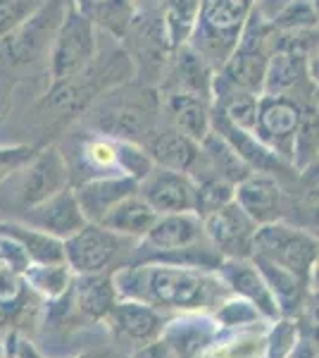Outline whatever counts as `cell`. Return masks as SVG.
I'll return each instance as SVG.
<instances>
[{
    "label": "cell",
    "instance_id": "cell-1",
    "mask_svg": "<svg viewBox=\"0 0 319 358\" xmlns=\"http://www.w3.org/2000/svg\"><path fill=\"white\" fill-rule=\"evenodd\" d=\"M117 299H133L153 308L195 313L212 301L217 282L205 270L172 263H131L112 273Z\"/></svg>",
    "mask_w": 319,
    "mask_h": 358
},
{
    "label": "cell",
    "instance_id": "cell-2",
    "mask_svg": "<svg viewBox=\"0 0 319 358\" xmlns=\"http://www.w3.org/2000/svg\"><path fill=\"white\" fill-rule=\"evenodd\" d=\"M162 115L160 94L146 84L124 82L101 94L86 108L84 124L96 134L143 143L158 129Z\"/></svg>",
    "mask_w": 319,
    "mask_h": 358
},
{
    "label": "cell",
    "instance_id": "cell-3",
    "mask_svg": "<svg viewBox=\"0 0 319 358\" xmlns=\"http://www.w3.org/2000/svg\"><path fill=\"white\" fill-rule=\"evenodd\" d=\"M255 0H200V13L188 45L219 69L239 43Z\"/></svg>",
    "mask_w": 319,
    "mask_h": 358
},
{
    "label": "cell",
    "instance_id": "cell-4",
    "mask_svg": "<svg viewBox=\"0 0 319 358\" xmlns=\"http://www.w3.org/2000/svg\"><path fill=\"white\" fill-rule=\"evenodd\" d=\"M98 55V29L77 3H67L55 36L50 41V77L53 82L77 77Z\"/></svg>",
    "mask_w": 319,
    "mask_h": 358
},
{
    "label": "cell",
    "instance_id": "cell-5",
    "mask_svg": "<svg viewBox=\"0 0 319 358\" xmlns=\"http://www.w3.org/2000/svg\"><path fill=\"white\" fill-rule=\"evenodd\" d=\"M251 256L265 258V261L288 270L298 280L307 282L317 265V236L295 229L281 220L258 224L253 234Z\"/></svg>",
    "mask_w": 319,
    "mask_h": 358
},
{
    "label": "cell",
    "instance_id": "cell-6",
    "mask_svg": "<svg viewBox=\"0 0 319 358\" xmlns=\"http://www.w3.org/2000/svg\"><path fill=\"white\" fill-rule=\"evenodd\" d=\"M307 103L317 101H298L291 96H269L260 94L258 98V117H255L253 134L269 148L276 158L291 165L295 131L303 120Z\"/></svg>",
    "mask_w": 319,
    "mask_h": 358
},
{
    "label": "cell",
    "instance_id": "cell-7",
    "mask_svg": "<svg viewBox=\"0 0 319 358\" xmlns=\"http://www.w3.org/2000/svg\"><path fill=\"white\" fill-rule=\"evenodd\" d=\"M126 241L124 236L110 232L98 222H86L72 236L62 241L65 246V263L72 275H94L105 273L114 258L121 253Z\"/></svg>",
    "mask_w": 319,
    "mask_h": 358
},
{
    "label": "cell",
    "instance_id": "cell-8",
    "mask_svg": "<svg viewBox=\"0 0 319 358\" xmlns=\"http://www.w3.org/2000/svg\"><path fill=\"white\" fill-rule=\"evenodd\" d=\"M55 13L53 5H43V8H36L31 15L22 22L15 31H10L5 38H0V60L5 65L15 67V65H27V62H34L36 57L43 53L50 45L55 36V29L60 24L62 13Z\"/></svg>",
    "mask_w": 319,
    "mask_h": 358
},
{
    "label": "cell",
    "instance_id": "cell-9",
    "mask_svg": "<svg viewBox=\"0 0 319 358\" xmlns=\"http://www.w3.org/2000/svg\"><path fill=\"white\" fill-rule=\"evenodd\" d=\"M255 229L258 224L234 201L202 215L205 239L222 258H251Z\"/></svg>",
    "mask_w": 319,
    "mask_h": 358
},
{
    "label": "cell",
    "instance_id": "cell-10",
    "mask_svg": "<svg viewBox=\"0 0 319 358\" xmlns=\"http://www.w3.org/2000/svg\"><path fill=\"white\" fill-rule=\"evenodd\" d=\"M67 187H72V177H69L65 155L57 146H48L40 153H34L31 160L24 165L20 201L24 208H31Z\"/></svg>",
    "mask_w": 319,
    "mask_h": 358
},
{
    "label": "cell",
    "instance_id": "cell-11",
    "mask_svg": "<svg viewBox=\"0 0 319 358\" xmlns=\"http://www.w3.org/2000/svg\"><path fill=\"white\" fill-rule=\"evenodd\" d=\"M138 196L158 215L167 213H195V182L188 172L165 170L155 165L150 175L138 182Z\"/></svg>",
    "mask_w": 319,
    "mask_h": 358
},
{
    "label": "cell",
    "instance_id": "cell-12",
    "mask_svg": "<svg viewBox=\"0 0 319 358\" xmlns=\"http://www.w3.org/2000/svg\"><path fill=\"white\" fill-rule=\"evenodd\" d=\"M212 77L214 69L207 65L205 57L186 43L170 53L158 94H191L212 103Z\"/></svg>",
    "mask_w": 319,
    "mask_h": 358
},
{
    "label": "cell",
    "instance_id": "cell-13",
    "mask_svg": "<svg viewBox=\"0 0 319 358\" xmlns=\"http://www.w3.org/2000/svg\"><path fill=\"white\" fill-rule=\"evenodd\" d=\"M205 239L202 232V217L195 213H167V215H158L148 234L143 236V244L138 251H153V256L138 258V263L150 261L162 253L184 251Z\"/></svg>",
    "mask_w": 319,
    "mask_h": 358
},
{
    "label": "cell",
    "instance_id": "cell-14",
    "mask_svg": "<svg viewBox=\"0 0 319 358\" xmlns=\"http://www.w3.org/2000/svg\"><path fill=\"white\" fill-rule=\"evenodd\" d=\"M219 280L229 287L239 299H246L260 310V315L267 320H276L281 317L279 303H276L274 294L267 287L262 273L258 270L251 258H222L217 265Z\"/></svg>",
    "mask_w": 319,
    "mask_h": 358
},
{
    "label": "cell",
    "instance_id": "cell-15",
    "mask_svg": "<svg viewBox=\"0 0 319 358\" xmlns=\"http://www.w3.org/2000/svg\"><path fill=\"white\" fill-rule=\"evenodd\" d=\"M234 203L255 224L281 220L283 189L279 177L267 172H248L241 182L234 184Z\"/></svg>",
    "mask_w": 319,
    "mask_h": 358
},
{
    "label": "cell",
    "instance_id": "cell-16",
    "mask_svg": "<svg viewBox=\"0 0 319 358\" xmlns=\"http://www.w3.org/2000/svg\"><path fill=\"white\" fill-rule=\"evenodd\" d=\"M27 224L40 229V232L57 236L65 241L67 236H72L77 229L86 224V217L79 208V201L74 196V189L67 187L62 192L48 196L40 203L27 208Z\"/></svg>",
    "mask_w": 319,
    "mask_h": 358
},
{
    "label": "cell",
    "instance_id": "cell-17",
    "mask_svg": "<svg viewBox=\"0 0 319 358\" xmlns=\"http://www.w3.org/2000/svg\"><path fill=\"white\" fill-rule=\"evenodd\" d=\"M141 146L146 148L153 165L165 167V170L188 172L191 175L200 160V143L170 124L158 127Z\"/></svg>",
    "mask_w": 319,
    "mask_h": 358
},
{
    "label": "cell",
    "instance_id": "cell-18",
    "mask_svg": "<svg viewBox=\"0 0 319 358\" xmlns=\"http://www.w3.org/2000/svg\"><path fill=\"white\" fill-rule=\"evenodd\" d=\"M105 320L119 337L138 346L162 337V330H165V320H162L160 310L148 303L133 301V299H117Z\"/></svg>",
    "mask_w": 319,
    "mask_h": 358
},
{
    "label": "cell",
    "instance_id": "cell-19",
    "mask_svg": "<svg viewBox=\"0 0 319 358\" xmlns=\"http://www.w3.org/2000/svg\"><path fill=\"white\" fill-rule=\"evenodd\" d=\"M136 192H138L136 179L124 175H110V177H94L81 182L74 189V196H77L86 222H101L110 208L117 206L121 199H126V196Z\"/></svg>",
    "mask_w": 319,
    "mask_h": 358
},
{
    "label": "cell",
    "instance_id": "cell-20",
    "mask_svg": "<svg viewBox=\"0 0 319 358\" xmlns=\"http://www.w3.org/2000/svg\"><path fill=\"white\" fill-rule=\"evenodd\" d=\"M162 110L167 113V124L191 136L193 141H202L212 131V103L191 94H165L160 96Z\"/></svg>",
    "mask_w": 319,
    "mask_h": 358
},
{
    "label": "cell",
    "instance_id": "cell-21",
    "mask_svg": "<svg viewBox=\"0 0 319 358\" xmlns=\"http://www.w3.org/2000/svg\"><path fill=\"white\" fill-rule=\"evenodd\" d=\"M155 217H158V213L136 192L126 196V199H121L117 206L110 208L98 224H103L110 232L124 236V239H143L148 234V229L153 227Z\"/></svg>",
    "mask_w": 319,
    "mask_h": 358
},
{
    "label": "cell",
    "instance_id": "cell-22",
    "mask_svg": "<svg viewBox=\"0 0 319 358\" xmlns=\"http://www.w3.org/2000/svg\"><path fill=\"white\" fill-rule=\"evenodd\" d=\"M74 301L81 313L91 320H105L110 308L117 303V292L112 285V273H94V275H77L74 282Z\"/></svg>",
    "mask_w": 319,
    "mask_h": 358
},
{
    "label": "cell",
    "instance_id": "cell-23",
    "mask_svg": "<svg viewBox=\"0 0 319 358\" xmlns=\"http://www.w3.org/2000/svg\"><path fill=\"white\" fill-rule=\"evenodd\" d=\"M0 232L10 234L20 246L27 251L31 263H65V246L62 239L50 236L31 224H17V222H3Z\"/></svg>",
    "mask_w": 319,
    "mask_h": 358
},
{
    "label": "cell",
    "instance_id": "cell-24",
    "mask_svg": "<svg viewBox=\"0 0 319 358\" xmlns=\"http://www.w3.org/2000/svg\"><path fill=\"white\" fill-rule=\"evenodd\" d=\"M198 13L200 0H160V17L170 50L181 48L191 41Z\"/></svg>",
    "mask_w": 319,
    "mask_h": 358
},
{
    "label": "cell",
    "instance_id": "cell-25",
    "mask_svg": "<svg viewBox=\"0 0 319 358\" xmlns=\"http://www.w3.org/2000/svg\"><path fill=\"white\" fill-rule=\"evenodd\" d=\"M89 20L94 22L96 29L107 31L112 38H124L131 29L133 20L138 15V5L133 0H107V3L94 5V8H81Z\"/></svg>",
    "mask_w": 319,
    "mask_h": 358
},
{
    "label": "cell",
    "instance_id": "cell-26",
    "mask_svg": "<svg viewBox=\"0 0 319 358\" xmlns=\"http://www.w3.org/2000/svg\"><path fill=\"white\" fill-rule=\"evenodd\" d=\"M22 280L43 296L60 299L72 287V270L67 268V263H29Z\"/></svg>",
    "mask_w": 319,
    "mask_h": 358
},
{
    "label": "cell",
    "instance_id": "cell-27",
    "mask_svg": "<svg viewBox=\"0 0 319 358\" xmlns=\"http://www.w3.org/2000/svg\"><path fill=\"white\" fill-rule=\"evenodd\" d=\"M162 337L181 354V358H188V356H193L195 351H200L205 344H210L212 325L205 317H200V320L184 317V320H174L172 327H165Z\"/></svg>",
    "mask_w": 319,
    "mask_h": 358
},
{
    "label": "cell",
    "instance_id": "cell-28",
    "mask_svg": "<svg viewBox=\"0 0 319 358\" xmlns=\"http://www.w3.org/2000/svg\"><path fill=\"white\" fill-rule=\"evenodd\" d=\"M251 261L258 265V270L262 273L267 287H269L272 294H274V299H276V303H279L281 313L286 308H291V306L300 303V292H303V287H305L303 280H298V277L291 275L288 270L279 268V265L265 261V258L251 256Z\"/></svg>",
    "mask_w": 319,
    "mask_h": 358
},
{
    "label": "cell",
    "instance_id": "cell-29",
    "mask_svg": "<svg viewBox=\"0 0 319 358\" xmlns=\"http://www.w3.org/2000/svg\"><path fill=\"white\" fill-rule=\"evenodd\" d=\"M258 94H231L222 98V101L212 103V108L217 110L229 124L239 127L243 131L255 129V117H258Z\"/></svg>",
    "mask_w": 319,
    "mask_h": 358
},
{
    "label": "cell",
    "instance_id": "cell-30",
    "mask_svg": "<svg viewBox=\"0 0 319 358\" xmlns=\"http://www.w3.org/2000/svg\"><path fill=\"white\" fill-rule=\"evenodd\" d=\"M117 167H119V175L131 177V179H136V182H143L155 165L141 143L119 141L117 138Z\"/></svg>",
    "mask_w": 319,
    "mask_h": 358
},
{
    "label": "cell",
    "instance_id": "cell-31",
    "mask_svg": "<svg viewBox=\"0 0 319 358\" xmlns=\"http://www.w3.org/2000/svg\"><path fill=\"white\" fill-rule=\"evenodd\" d=\"M298 339V325L293 320H286V317H276L274 327L269 332V339L265 344L267 358H286Z\"/></svg>",
    "mask_w": 319,
    "mask_h": 358
},
{
    "label": "cell",
    "instance_id": "cell-32",
    "mask_svg": "<svg viewBox=\"0 0 319 358\" xmlns=\"http://www.w3.org/2000/svg\"><path fill=\"white\" fill-rule=\"evenodd\" d=\"M260 310L253 303H248L246 299H231V301L222 303V308L217 310V322L226 327H239V325H253L260 320Z\"/></svg>",
    "mask_w": 319,
    "mask_h": 358
},
{
    "label": "cell",
    "instance_id": "cell-33",
    "mask_svg": "<svg viewBox=\"0 0 319 358\" xmlns=\"http://www.w3.org/2000/svg\"><path fill=\"white\" fill-rule=\"evenodd\" d=\"M38 5H29L27 0H0V38L15 31Z\"/></svg>",
    "mask_w": 319,
    "mask_h": 358
},
{
    "label": "cell",
    "instance_id": "cell-34",
    "mask_svg": "<svg viewBox=\"0 0 319 358\" xmlns=\"http://www.w3.org/2000/svg\"><path fill=\"white\" fill-rule=\"evenodd\" d=\"M24 280L13 268L0 263V306H13L22 294Z\"/></svg>",
    "mask_w": 319,
    "mask_h": 358
},
{
    "label": "cell",
    "instance_id": "cell-35",
    "mask_svg": "<svg viewBox=\"0 0 319 358\" xmlns=\"http://www.w3.org/2000/svg\"><path fill=\"white\" fill-rule=\"evenodd\" d=\"M131 358H181V354H179L165 337H158V339H153V342L138 346Z\"/></svg>",
    "mask_w": 319,
    "mask_h": 358
},
{
    "label": "cell",
    "instance_id": "cell-36",
    "mask_svg": "<svg viewBox=\"0 0 319 358\" xmlns=\"http://www.w3.org/2000/svg\"><path fill=\"white\" fill-rule=\"evenodd\" d=\"M286 358H317V346L310 339H298Z\"/></svg>",
    "mask_w": 319,
    "mask_h": 358
},
{
    "label": "cell",
    "instance_id": "cell-37",
    "mask_svg": "<svg viewBox=\"0 0 319 358\" xmlns=\"http://www.w3.org/2000/svg\"><path fill=\"white\" fill-rule=\"evenodd\" d=\"M22 358H40V356L29 344H22ZM81 358H94V356H81Z\"/></svg>",
    "mask_w": 319,
    "mask_h": 358
},
{
    "label": "cell",
    "instance_id": "cell-38",
    "mask_svg": "<svg viewBox=\"0 0 319 358\" xmlns=\"http://www.w3.org/2000/svg\"><path fill=\"white\" fill-rule=\"evenodd\" d=\"M79 8H94V5H101V3H107V0H74Z\"/></svg>",
    "mask_w": 319,
    "mask_h": 358
},
{
    "label": "cell",
    "instance_id": "cell-39",
    "mask_svg": "<svg viewBox=\"0 0 319 358\" xmlns=\"http://www.w3.org/2000/svg\"><path fill=\"white\" fill-rule=\"evenodd\" d=\"M13 170H15V167H10V165H3V163H0V182H3V179H8L10 175H13Z\"/></svg>",
    "mask_w": 319,
    "mask_h": 358
},
{
    "label": "cell",
    "instance_id": "cell-40",
    "mask_svg": "<svg viewBox=\"0 0 319 358\" xmlns=\"http://www.w3.org/2000/svg\"><path fill=\"white\" fill-rule=\"evenodd\" d=\"M133 3H136V5L138 3H158V0H133Z\"/></svg>",
    "mask_w": 319,
    "mask_h": 358
}]
</instances>
